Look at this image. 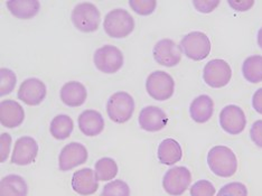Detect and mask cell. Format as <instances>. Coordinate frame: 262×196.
<instances>
[{
    "mask_svg": "<svg viewBox=\"0 0 262 196\" xmlns=\"http://www.w3.org/2000/svg\"><path fill=\"white\" fill-rule=\"evenodd\" d=\"M207 165L214 175L229 178L236 173L237 158L231 148L215 146L207 154Z\"/></svg>",
    "mask_w": 262,
    "mask_h": 196,
    "instance_id": "cell-1",
    "label": "cell"
},
{
    "mask_svg": "<svg viewBox=\"0 0 262 196\" xmlns=\"http://www.w3.org/2000/svg\"><path fill=\"white\" fill-rule=\"evenodd\" d=\"M103 28L112 38H124L134 32L135 19L128 10L116 8L105 15Z\"/></svg>",
    "mask_w": 262,
    "mask_h": 196,
    "instance_id": "cell-2",
    "label": "cell"
},
{
    "mask_svg": "<svg viewBox=\"0 0 262 196\" xmlns=\"http://www.w3.org/2000/svg\"><path fill=\"white\" fill-rule=\"evenodd\" d=\"M135 111V100L128 92L113 93L106 102V114L110 120L116 123L128 122Z\"/></svg>",
    "mask_w": 262,
    "mask_h": 196,
    "instance_id": "cell-3",
    "label": "cell"
},
{
    "mask_svg": "<svg viewBox=\"0 0 262 196\" xmlns=\"http://www.w3.org/2000/svg\"><path fill=\"white\" fill-rule=\"evenodd\" d=\"M211 40L205 33L190 32L181 40V51L193 61H203L211 53Z\"/></svg>",
    "mask_w": 262,
    "mask_h": 196,
    "instance_id": "cell-4",
    "label": "cell"
},
{
    "mask_svg": "<svg viewBox=\"0 0 262 196\" xmlns=\"http://www.w3.org/2000/svg\"><path fill=\"white\" fill-rule=\"evenodd\" d=\"M71 20L80 32L93 33L98 31L100 26L101 14L95 5L91 3H81L73 8Z\"/></svg>",
    "mask_w": 262,
    "mask_h": 196,
    "instance_id": "cell-5",
    "label": "cell"
},
{
    "mask_svg": "<svg viewBox=\"0 0 262 196\" xmlns=\"http://www.w3.org/2000/svg\"><path fill=\"white\" fill-rule=\"evenodd\" d=\"M146 90L154 100L166 101L174 94L175 81L165 71H155L146 80Z\"/></svg>",
    "mask_w": 262,
    "mask_h": 196,
    "instance_id": "cell-6",
    "label": "cell"
},
{
    "mask_svg": "<svg viewBox=\"0 0 262 196\" xmlns=\"http://www.w3.org/2000/svg\"><path fill=\"white\" fill-rule=\"evenodd\" d=\"M93 62L100 72L115 74L123 67L122 52L113 45H104L94 52Z\"/></svg>",
    "mask_w": 262,
    "mask_h": 196,
    "instance_id": "cell-7",
    "label": "cell"
},
{
    "mask_svg": "<svg viewBox=\"0 0 262 196\" xmlns=\"http://www.w3.org/2000/svg\"><path fill=\"white\" fill-rule=\"evenodd\" d=\"M192 174L185 166H174L166 171L163 178V187L170 196H182L190 186Z\"/></svg>",
    "mask_w": 262,
    "mask_h": 196,
    "instance_id": "cell-8",
    "label": "cell"
},
{
    "mask_svg": "<svg viewBox=\"0 0 262 196\" xmlns=\"http://www.w3.org/2000/svg\"><path fill=\"white\" fill-rule=\"evenodd\" d=\"M232 78V70L230 64L224 59H212L203 69V80L208 86L213 89H221L229 84Z\"/></svg>",
    "mask_w": 262,
    "mask_h": 196,
    "instance_id": "cell-9",
    "label": "cell"
},
{
    "mask_svg": "<svg viewBox=\"0 0 262 196\" xmlns=\"http://www.w3.org/2000/svg\"><path fill=\"white\" fill-rule=\"evenodd\" d=\"M220 126L229 135H240L247 127V117L239 105H226L220 112Z\"/></svg>",
    "mask_w": 262,
    "mask_h": 196,
    "instance_id": "cell-10",
    "label": "cell"
},
{
    "mask_svg": "<svg viewBox=\"0 0 262 196\" xmlns=\"http://www.w3.org/2000/svg\"><path fill=\"white\" fill-rule=\"evenodd\" d=\"M154 58L165 68H174L182 61V51L174 40L164 38L157 41L152 50Z\"/></svg>",
    "mask_w": 262,
    "mask_h": 196,
    "instance_id": "cell-11",
    "label": "cell"
},
{
    "mask_svg": "<svg viewBox=\"0 0 262 196\" xmlns=\"http://www.w3.org/2000/svg\"><path fill=\"white\" fill-rule=\"evenodd\" d=\"M89 154L84 145L80 142H70L59 153L58 167L62 171L71 170L86 163Z\"/></svg>",
    "mask_w": 262,
    "mask_h": 196,
    "instance_id": "cell-12",
    "label": "cell"
},
{
    "mask_svg": "<svg viewBox=\"0 0 262 196\" xmlns=\"http://www.w3.org/2000/svg\"><path fill=\"white\" fill-rule=\"evenodd\" d=\"M39 147L37 141L29 136H24L16 140L13 154H11V163L18 166H27L35 162L38 155Z\"/></svg>",
    "mask_w": 262,
    "mask_h": 196,
    "instance_id": "cell-13",
    "label": "cell"
},
{
    "mask_svg": "<svg viewBox=\"0 0 262 196\" xmlns=\"http://www.w3.org/2000/svg\"><path fill=\"white\" fill-rule=\"evenodd\" d=\"M47 96V88L45 83L36 78H31L24 81L20 86L17 97L24 103L31 106L40 104Z\"/></svg>",
    "mask_w": 262,
    "mask_h": 196,
    "instance_id": "cell-14",
    "label": "cell"
},
{
    "mask_svg": "<svg viewBox=\"0 0 262 196\" xmlns=\"http://www.w3.org/2000/svg\"><path fill=\"white\" fill-rule=\"evenodd\" d=\"M138 121L140 128L145 132L157 133L167 126L168 118L158 106L148 105L140 111Z\"/></svg>",
    "mask_w": 262,
    "mask_h": 196,
    "instance_id": "cell-15",
    "label": "cell"
},
{
    "mask_svg": "<svg viewBox=\"0 0 262 196\" xmlns=\"http://www.w3.org/2000/svg\"><path fill=\"white\" fill-rule=\"evenodd\" d=\"M73 191L82 196L92 195L98 191L99 180L91 168H83L76 170L72 176Z\"/></svg>",
    "mask_w": 262,
    "mask_h": 196,
    "instance_id": "cell-16",
    "label": "cell"
},
{
    "mask_svg": "<svg viewBox=\"0 0 262 196\" xmlns=\"http://www.w3.org/2000/svg\"><path fill=\"white\" fill-rule=\"evenodd\" d=\"M25 111L14 100H4L0 103V123L6 128H17L24 122Z\"/></svg>",
    "mask_w": 262,
    "mask_h": 196,
    "instance_id": "cell-17",
    "label": "cell"
},
{
    "mask_svg": "<svg viewBox=\"0 0 262 196\" xmlns=\"http://www.w3.org/2000/svg\"><path fill=\"white\" fill-rule=\"evenodd\" d=\"M77 124L83 135L88 137H95L103 132L104 119L97 110H85L79 116Z\"/></svg>",
    "mask_w": 262,
    "mask_h": 196,
    "instance_id": "cell-18",
    "label": "cell"
},
{
    "mask_svg": "<svg viewBox=\"0 0 262 196\" xmlns=\"http://www.w3.org/2000/svg\"><path fill=\"white\" fill-rule=\"evenodd\" d=\"M59 96L65 105L70 108H77L85 102L88 92L85 86L81 82L70 81L62 86Z\"/></svg>",
    "mask_w": 262,
    "mask_h": 196,
    "instance_id": "cell-19",
    "label": "cell"
},
{
    "mask_svg": "<svg viewBox=\"0 0 262 196\" xmlns=\"http://www.w3.org/2000/svg\"><path fill=\"white\" fill-rule=\"evenodd\" d=\"M214 112V102L211 97L206 94L196 97L189 106L190 118L196 123H205L207 122L213 116Z\"/></svg>",
    "mask_w": 262,
    "mask_h": 196,
    "instance_id": "cell-20",
    "label": "cell"
},
{
    "mask_svg": "<svg viewBox=\"0 0 262 196\" xmlns=\"http://www.w3.org/2000/svg\"><path fill=\"white\" fill-rule=\"evenodd\" d=\"M158 160L164 165L172 166L182 160L183 149L180 142L172 138L164 139L158 146Z\"/></svg>",
    "mask_w": 262,
    "mask_h": 196,
    "instance_id": "cell-21",
    "label": "cell"
},
{
    "mask_svg": "<svg viewBox=\"0 0 262 196\" xmlns=\"http://www.w3.org/2000/svg\"><path fill=\"white\" fill-rule=\"evenodd\" d=\"M7 8L10 14L19 19H31L36 16L40 8L37 0H13L7 2Z\"/></svg>",
    "mask_w": 262,
    "mask_h": 196,
    "instance_id": "cell-22",
    "label": "cell"
},
{
    "mask_svg": "<svg viewBox=\"0 0 262 196\" xmlns=\"http://www.w3.org/2000/svg\"><path fill=\"white\" fill-rule=\"evenodd\" d=\"M26 181L19 175H7L0 181V196H27Z\"/></svg>",
    "mask_w": 262,
    "mask_h": 196,
    "instance_id": "cell-23",
    "label": "cell"
},
{
    "mask_svg": "<svg viewBox=\"0 0 262 196\" xmlns=\"http://www.w3.org/2000/svg\"><path fill=\"white\" fill-rule=\"evenodd\" d=\"M74 122L68 115H58L53 119L50 126L51 135L57 140H65L72 135Z\"/></svg>",
    "mask_w": 262,
    "mask_h": 196,
    "instance_id": "cell-24",
    "label": "cell"
},
{
    "mask_svg": "<svg viewBox=\"0 0 262 196\" xmlns=\"http://www.w3.org/2000/svg\"><path fill=\"white\" fill-rule=\"evenodd\" d=\"M242 74L249 83L262 82V55L249 56L242 64Z\"/></svg>",
    "mask_w": 262,
    "mask_h": 196,
    "instance_id": "cell-25",
    "label": "cell"
},
{
    "mask_svg": "<svg viewBox=\"0 0 262 196\" xmlns=\"http://www.w3.org/2000/svg\"><path fill=\"white\" fill-rule=\"evenodd\" d=\"M118 165L115 159L109 157H103L99 159L94 165V173L99 181L108 182L118 175Z\"/></svg>",
    "mask_w": 262,
    "mask_h": 196,
    "instance_id": "cell-26",
    "label": "cell"
},
{
    "mask_svg": "<svg viewBox=\"0 0 262 196\" xmlns=\"http://www.w3.org/2000/svg\"><path fill=\"white\" fill-rule=\"evenodd\" d=\"M17 83V76L14 71L3 68L0 70V96L5 97L14 91Z\"/></svg>",
    "mask_w": 262,
    "mask_h": 196,
    "instance_id": "cell-27",
    "label": "cell"
},
{
    "mask_svg": "<svg viewBox=\"0 0 262 196\" xmlns=\"http://www.w3.org/2000/svg\"><path fill=\"white\" fill-rule=\"evenodd\" d=\"M101 196H130V187L124 181H111L103 186Z\"/></svg>",
    "mask_w": 262,
    "mask_h": 196,
    "instance_id": "cell-28",
    "label": "cell"
},
{
    "mask_svg": "<svg viewBox=\"0 0 262 196\" xmlns=\"http://www.w3.org/2000/svg\"><path fill=\"white\" fill-rule=\"evenodd\" d=\"M129 6L137 15L149 16L156 9L157 2L155 0H130Z\"/></svg>",
    "mask_w": 262,
    "mask_h": 196,
    "instance_id": "cell-29",
    "label": "cell"
},
{
    "mask_svg": "<svg viewBox=\"0 0 262 196\" xmlns=\"http://www.w3.org/2000/svg\"><path fill=\"white\" fill-rule=\"evenodd\" d=\"M216 196H248V188L243 183L232 182L220 188Z\"/></svg>",
    "mask_w": 262,
    "mask_h": 196,
    "instance_id": "cell-30",
    "label": "cell"
},
{
    "mask_svg": "<svg viewBox=\"0 0 262 196\" xmlns=\"http://www.w3.org/2000/svg\"><path fill=\"white\" fill-rule=\"evenodd\" d=\"M216 189L210 181L201 180L190 187V196H215Z\"/></svg>",
    "mask_w": 262,
    "mask_h": 196,
    "instance_id": "cell-31",
    "label": "cell"
},
{
    "mask_svg": "<svg viewBox=\"0 0 262 196\" xmlns=\"http://www.w3.org/2000/svg\"><path fill=\"white\" fill-rule=\"evenodd\" d=\"M220 5L219 0H194L193 6L195 9L203 14H210L215 10Z\"/></svg>",
    "mask_w": 262,
    "mask_h": 196,
    "instance_id": "cell-32",
    "label": "cell"
},
{
    "mask_svg": "<svg viewBox=\"0 0 262 196\" xmlns=\"http://www.w3.org/2000/svg\"><path fill=\"white\" fill-rule=\"evenodd\" d=\"M11 146V136L4 133L0 136V163H5L8 159Z\"/></svg>",
    "mask_w": 262,
    "mask_h": 196,
    "instance_id": "cell-33",
    "label": "cell"
},
{
    "mask_svg": "<svg viewBox=\"0 0 262 196\" xmlns=\"http://www.w3.org/2000/svg\"><path fill=\"white\" fill-rule=\"evenodd\" d=\"M250 138L255 146L262 148V120L253 122L251 129H250Z\"/></svg>",
    "mask_w": 262,
    "mask_h": 196,
    "instance_id": "cell-34",
    "label": "cell"
},
{
    "mask_svg": "<svg viewBox=\"0 0 262 196\" xmlns=\"http://www.w3.org/2000/svg\"><path fill=\"white\" fill-rule=\"evenodd\" d=\"M228 4L230 7L236 11H248L254 6L253 0H229Z\"/></svg>",
    "mask_w": 262,
    "mask_h": 196,
    "instance_id": "cell-35",
    "label": "cell"
},
{
    "mask_svg": "<svg viewBox=\"0 0 262 196\" xmlns=\"http://www.w3.org/2000/svg\"><path fill=\"white\" fill-rule=\"evenodd\" d=\"M252 106L259 115L262 116V88L258 89V90L253 93Z\"/></svg>",
    "mask_w": 262,
    "mask_h": 196,
    "instance_id": "cell-36",
    "label": "cell"
},
{
    "mask_svg": "<svg viewBox=\"0 0 262 196\" xmlns=\"http://www.w3.org/2000/svg\"><path fill=\"white\" fill-rule=\"evenodd\" d=\"M257 40H258V45H259V47H260V49L262 50V27L259 29V32H258Z\"/></svg>",
    "mask_w": 262,
    "mask_h": 196,
    "instance_id": "cell-37",
    "label": "cell"
}]
</instances>
